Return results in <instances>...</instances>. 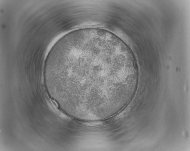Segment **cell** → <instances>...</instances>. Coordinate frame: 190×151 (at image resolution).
Here are the masks:
<instances>
[{"label":"cell","instance_id":"6da1fadb","mask_svg":"<svg viewBox=\"0 0 190 151\" xmlns=\"http://www.w3.org/2000/svg\"><path fill=\"white\" fill-rule=\"evenodd\" d=\"M53 63L59 83L67 85L86 75L68 88L79 93L96 95L102 92L93 76L105 91L112 89L118 81L109 78L110 73L120 71L121 61L107 49L91 45L72 48L54 60Z\"/></svg>","mask_w":190,"mask_h":151}]
</instances>
